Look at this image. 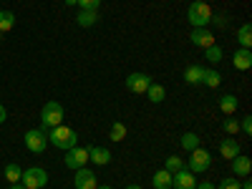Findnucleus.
<instances>
[{
  "label": "nucleus",
  "mask_w": 252,
  "mask_h": 189,
  "mask_svg": "<svg viewBox=\"0 0 252 189\" xmlns=\"http://www.w3.org/2000/svg\"><path fill=\"white\" fill-rule=\"evenodd\" d=\"M232 172H235V177H250V172H252V161H250V157L237 154V157L232 159Z\"/></svg>",
  "instance_id": "15"
},
{
  "label": "nucleus",
  "mask_w": 252,
  "mask_h": 189,
  "mask_svg": "<svg viewBox=\"0 0 252 189\" xmlns=\"http://www.w3.org/2000/svg\"><path fill=\"white\" fill-rule=\"evenodd\" d=\"M202 83L207 89H217L220 83H222V76L215 71V68H204V76H202Z\"/></svg>",
  "instance_id": "23"
},
{
  "label": "nucleus",
  "mask_w": 252,
  "mask_h": 189,
  "mask_svg": "<svg viewBox=\"0 0 252 189\" xmlns=\"http://www.w3.org/2000/svg\"><path fill=\"white\" fill-rule=\"evenodd\" d=\"M63 3H66V5H76V0H63Z\"/></svg>",
  "instance_id": "36"
},
{
  "label": "nucleus",
  "mask_w": 252,
  "mask_h": 189,
  "mask_svg": "<svg viewBox=\"0 0 252 189\" xmlns=\"http://www.w3.org/2000/svg\"><path fill=\"white\" fill-rule=\"evenodd\" d=\"M73 184L76 189H96V174L91 169H86V166H81V169H76V177H73Z\"/></svg>",
  "instance_id": "11"
},
{
  "label": "nucleus",
  "mask_w": 252,
  "mask_h": 189,
  "mask_svg": "<svg viewBox=\"0 0 252 189\" xmlns=\"http://www.w3.org/2000/svg\"><path fill=\"white\" fill-rule=\"evenodd\" d=\"M237 40H240V48H250V51H252V26H250V23H242V26H240Z\"/></svg>",
  "instance_id": "19"
},
{
  "label": "nucleus",
  "mask_w": 252,
  "mask_h": 189,
  "mask_svg": "<svg viewBox=\"0 0 252 189\" xmlns=\"http://www.w3.org/2000/svg\"><path fill=\"white\" fill-rule=\"evenodd\" d=\"M96 189H111V187H106V184H98Z\"/></svg>",
  "instance_id": "38"
},
{
  "label": "nucleus",
  "mask_w": 252,
  "mask_h": 189,
  "mask_svg": "<svg viewBox=\"0 0 252 189\" xmlns=\"http://www.w3.org/2000/svg\"><path fill=\"white\" fill-rule=\"evenodd\" d=\"M63 164H66L68 166V169H81V166H86L89 164V149H86V146H73V149H68L66 152V157H63Z\"/></svg>",
  "instance_id": "7"
},
{
  "label": "nucleus",
  "mask_w": 252,
  "mask_h": 189,
  "mask_svg": "<svg viewBox=\"0 0 252 189\" xmlns=\"http://www.w3.org/2000/svg\"><path fill=\"white\" fill-rule=\"evenodd\" d=\"M240 131H242L245 136H252V116H245V119L240 121Z\"/></svg>",
  "instance_id": "32"
},
{
  "label": "nucleus",
  "mask_w": 252,
  "mask_h": 189,
  "mask_svg": "<svg viewBox=\"0 0 252 189\" xmlns=\"http://www.w3.org/2000/svg\"><path fill=\"white\" fill-rule=\"evenodd\" d=\"M184 166H187V164H184L182 157H166V161H164V169L172 172V174H177L179 169H184Z\"/></svg>",
  "instance_id": "27"
},
{
  "label": "nucleus",
  "mask_w": 252,
  "mask_h": 189,
  "mask_svg": "<svg viewBox=\"0 0 252 189\" xmlns=\"http://www.w3.org/2000/svg\"><path fill=\"white\" fill-rule=\"evenodd\" d=\"M152 86V76H146V73H131V76H126V89H129L131 94L141 96L146 94V89Z\"/></svg>",
  "instance_id": "8"
},
{
  "label": "nucleus",
  "mask_w": 252,
  "mask_h": 189,
  "mask_svg": "<svg viewBox=\"0 0 252 189\" xmlns=\"http://www.w3.org/2000/svg\"><path fill=\"white\" fill-rule=\"evenodd\" d=\"M13 26H15V13H10V10H0V33H8V31H13Z\"/></svg>",
  "instance_id": "24"
},
{
  "label": "nucleus",
  "mask_w": 252,
  "mask_h": 189,
  "mask_svg": "<svg viewBox=\"0 0 252 189\" xmlns=\"http://www.w3.org/2000/svg\"><path fill=\"white\" fill-rule=\"evenodd\" d=\"M23 139H26L28 152H33V154H43L48 146V131H43V129H28Z\"/></svg>",
  "instance_id": "6"
},
{
  "label": "nucleus",
  "mask_w": 252,
  "mask_h": 189,
  "mask_svg": "<svg viewBox=\"0 0 252 189\" xmlns=\"http://www.w3.org/2000/svg\"><path fill=\"white\" fill-rule=\"evenodd\" d=\"M76 5H78V10H98L101 0H76Z\"/></svg>",
  "instance_id": "31"
},
{
  "label": "nucleus",
  "mask_w": 252,
  "mask_h": 189,
  "mask_svg": "<svg viewBox=\"0 0 252 189\" xmlns=\"http://www.w3.org/2000/svg\"><path fill=\"white\" fill-rule=\"evenodd\" d=\"M232 66L237 71H250L252 68V51L250 48H237L232 56Z\"/></svg>",
  "instance_id": "14"
},
{
  "label": "nucleus",
  "mask_w": 252,
  "mask_h": 189,
  "mask_svg": "<svg viewBox=\"0 0 252 189\" xmlns=\"http://www.w3.org/2000/svg\"><path fill=\"white\" fill-rule=\"evenodd\" d=\"M202 76H204V68H202V66H189V68L184 71V81L189 83V86L202 83Z\"/></svg>",
  "instance_id": "22"
},
{
  "label": "nucleus",
  "mask_w": 252,
  "mask_h": 189,
  "mask_svg": "<svg viewBox=\"0 0 252 189\" xmlns=\"http://www.w3.org/2000/svg\"><path fill=\"white\" fill-rule=\"evenodd\" d=\"M215 189H240V179H235V177H224Z\"/></svg>",
  "instance_id": "30"
},
{
  "label": "nucleus",
  "mask_w": 252,
  "mask_h": 189,
  "mask_svg": "<svg viewBox=\"0 0 252 189\" xmlns=\"http://www.w3.org/2000/svg\"><path fill=\"white\" fill-rule=\"evenodd\" d=\"M220 154H222L224 159L232 161L237 154H242V149H240V141H237V139H232V136L222 139V141H220Z\"/></svg>",
  "instance_id": "13"
},
{
  "label": "nucleus",
  "mask_w": 252,
  "mask_h": 189,
  "mask_svg": "<svg viewBox=\"0 0 252 189\" xmlns=\"http://www.w3.org/2000/svg\"><path fill=\"white\" fill-rule=\"evenodd\" d=\"M222 129H224L229 136H237V134H240V121H237L235 116H227L224 124H222Z\"/></svg>",
  "instance_id": "28"
},
{
  "label": "nucleus",
  "mask_w": 252,
  "mask_h": 189,
  "mask_svg": "<svg viewBox=\"0 0 252 189\" xmlns=\"http://www.w3.org/2000/svg\"><path fill=\"white\" fill-rule=\"evenodd\" d=\"M126 189H141L139 184H129V187H126Z\"/></svg>",
  "instance_id": "37"
},
{
  "label": "nucleus",
  "mask_w": 252,
  "mask_h": 189,
  "mask_svg": "<svg viewBox=\"0 0 252 189\" xmlns=\"http://www.w3.org/2000/svg\"><path fill=\"white\" fill-rule=\"evenodd\" d=\"M20 177H23V169L15 164V161H10L8 166H5V179L10 182V184H18L20 182Z\"/></svg>",
  "instance_id": "26"
},
{
  "label": "nucleus",
  "mask_w": 252,
  "mask_h": 189,
  "mask_svg": "<svg viewBox=\"0 0 252 189\" xmlns=\"http://www.w3.org/2000/svg\"><path fill=\"white\" fill-rule=\"evenodd\" d=\"M76 23H78L81 28H91V26H96V23H98V10H78Z\"/></svg>",
  "instance_id": "18"
},
{
  "label": "nucleus",
  "mask_w": 252,
  "mask_h": 189,
  "mask_svg": "<svg viewBox=\"0 0 252 189\" xmlns=\"http://www.w3.org/2000/svg\"><path fill=\"white\" fill-rule=\"evenodd\" d=\"M189 40H192V46H197V48H209V46H215V33L209 28H192Z\"/></svg>",
  "instance_id": "10"
},
{
  "label": "nucleus",
  "mask_w": 252,
  "mask_h": 189,
  "mask_svg": "<svg viewBox=\"0 0 252 189\" xmlns=\"http://www.w3.org/2000/svg\"><path fill=\"white\" fill-rule=\"evenodd\" d=\"M179 144H182L184 152H192V149H197V146H199V136L194 131H187V134H182Z\"/></svg>",
  "instance_id": "25"
},
{
  "label": "nucleus",
  "mask_w": 252,
  "mask_h": 189,
  "mask_svg": "<svg viewBox=\"0 0 252 189\" xmlns=\"http://www.w3.org/2000/svg\"><path fill=\"white\" fill-rule=\"evenodd\" d=\"M212 15H215V10L209 8V3H204V0H194V3H189V8H187V20L192 23V28H207L212 23Z\"/></svg>",
  "instance_id": "2"
},
{
  "label": "nucleus",
  "mask_w": 252,
  "mask_h": 189,
  "mask_svg": "<svg viewBox=\"0 0 252 189\" xmlns=\"http://www.w3.org/2000/svg\"><path fill=\"white\" fill-rule=\"evenodd\" d=\"M152 184H154V189H172V172L157 169L152 177Z\"/></svg>",
  "instance_id": "17"
},
{
  "label": "nucleus",
  "mask_w": 252,
  "mask_h": 189,
  "mask_svg": "<svg viewBox=\"0 0 252 189\" xmlns=\"http://www.w3.org/2000/svg\"><path fill=\"white\" fill-rule=\"evenodd\" d=\"M204 58L209 61V63H220L222 61V48L215 43V46H209V48H204Z\"/></svg>",
  "instance_id": "29"
},
{
  "label": "nucleus",
  "mask_w": 252,
  "mask_h": 189,
  "mask_svg": "<svg viewBox=\"0 0 252 189\" xmlns=\"http://www.w3.org/2000/svg\"><path fill=\"white\" fill-rule=\"evenodd\" d=\"M0 43H3V33H0Z\"/></svg>",
  "instance_id": "39"
},
{
  "label": "nucleus",
  "mask_w": 252,
  "mask_h": 189,
  "mask_svg": "<svg viewBox=\"0 0 252 189\" xmlns=\"http://www.w3.org/2000/svg\"><path fill=\"white\" fill-rule=\"evenodd\" d=\"M194 187H197V174H192L187 166L172 174V189H194Z\"/></svg>",
  "instance_id": "9"
},
{
  "label": "nucleus",
  "mask_w": 252,
  "mask_h": 189,
  "mask_svg": "<svg viewBox=\"0 0 252 189\" xmlns=\"http://www.w3.org/2000/svg\"><path fill=\"white\" fill-rule=\"evenodd\" d=\"M126 134H129V129H126L124 121H114V124H111V131H109V139H111V141L119 144V141L126 139Z\"/></svg>",
  "instance_id": "21"
},
{
  "label": "nucleus",
  "mask_w": 252,
  "mask_h": 189,
  "mask_svg": "<svg viewBox=\"0 0 252 189\" xmlns=\"http://www.w3.org/2000/svg\"><path fill=\"white\" fill-rule=\"evenodd\" d=\"M8 189H26V187H23V184H20V182H18V184H10Z\"/></svg>",
  "instance_id": "35"
},
{
  "label": "nucleus",
  "mask_w": 252,
  "mask_h": 189,
  "mask_svg": "<svg viewBox=\"0 0 252 189\" xmlns=\"http://www.w3.org/2000/svg\"><path fill=\"white\" fill-rule=\"evenodd\" d=\"M209 164H212V154H209L207 149H202V146H197V149L189 152V164H187V169L192 172V174H202L209 169Z\"/></svg>",
  "instance_id": "4"
},
{
  "label": "nucleus",
  "mask_w": 252,
  "mask_h": 189,
  "mask_svg": "<svg viewBox=\"0 0 252 189\" xmlns=\"http://www.w3.org/2000/svg\"><path fill=\"white\" fill-rule=\"evenodd\" d=\"M5 119H8V111H5L3 103H0V124H5Z\"/></svg>",
  "instance_id": "34"
},
{
  "label": "nucleus",
  "mask_w": 252,
  "mask_h": 189,
  "mask_svg": "<svg viewBox=\"0 0 252 189\" xmlns=\"http://www.w3.org/2000/svg\"><path fill=\"white\" fill-rule=\"evenodd\" d=\"M48 144H53L56 149L68 152V149H73V146L78 144V134H76V129H71V126L61 124V126L48 129Z\"/></svg>",
  "instance_id": "1"
},
{
  "label": "nucleus",
  "mask_w": 252,
  "mask_h": 189,
  "mask_svg": "<svg viewBox=\"0 0 252 189\" xmlns=\"http://www.w3.org/2000/svg\"><path fill=\"white\" fill-rule=\"evenodd\" d=\"M194 189H215V184H212V182H199Z\"/></svg>",
  "instance_id": "33"
},
{
  "label": "nucleus",
  "mask_w": 252,
  "mask_h": 189,
  "mask_svg": "<svg viewBox=\"0 0 252 189\" xmlns=\"http://www.w3.org/2000/svg\"><path fill=\"white\" fill-rule=\"evenodd\" d=\"M20 184L26 189H43L48 184V172L40 169V166H31V169H26L23 177H20Z\"/></svg>",
  "instance_id": "5"
},
{
  "label": "nucleus",
  "mask_w": 252,
  "mask_h": 189,
  "mask_svg": "<svg viewBox=\"0 0 252 189\" xmlns=\"http://www.w3.org/2000/svg\"><path fill=\"white\" fill-rule=\"evenodd\" d=\"M63 116H66V111H63L61 103L58 101H48L43 106V111H40V129L48 131V129H53V126H61Z\"/></svg>",
  "instance_id": "3"
},
{
  "label": "nucleus",
  "mask_w": 252,
  "mask_h": 189,
  "mask_svg": "<svg viewBox=\"0 0 252 189\" xmlns=\"http://www.w3.org/2000/svg\"><path fill=\"white\" fill-rule=\"evenodd\" d=\"M220 111L224 116H235L237 114V96H232V94L220 96Z\"/></svg>",
  "instance_id": "16"
},
{
  "label": "nucleus",
  "mask_w": 252,
  "mask_h": 189,
  "mask_svg": "<svg viewBox=\"0 0 252 189\" xmlns=\"http://www.w3.org/2000/svg\"><path fill=\"white\" fill-rule=\"evenodd\" d=\"M146 98H149L152 103H161L166 98V89L161 86V83H152V86L146 89Z\"/></svg>",
  "instance_id": "20"
},
{
  "label": "nucleus",
  "mask_w": 252,
  "mask_h": 189,
  "mask_svg": "<svg viewBox=\"0 0 252 189\" xmlns=\"http://www.w3.org/2000/svg\"><path fill=\"white\" fill-rule=\"evenodd\" d=\"M89 161L96 166H106L111 164V152L106 146H89Z\"/></svg>",
  "instance_id": "12"
}]
</instances>
